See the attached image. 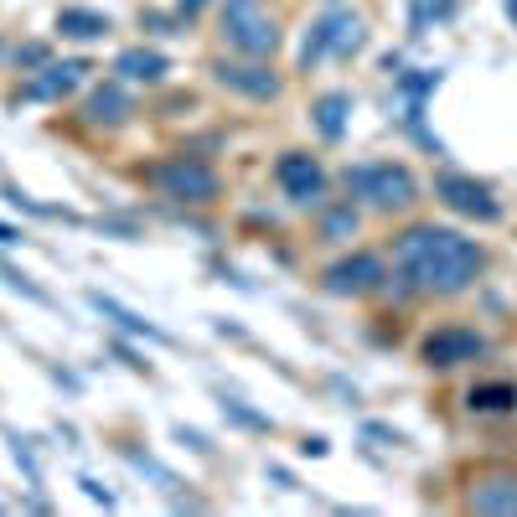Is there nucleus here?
I'll use <instances>...</instances> for the list:
<instances>
[{"label":"nucleus","mask_w":517,"mask_h":517,"mask_svg":"<svg viewBox=\"0 0 517 517\" xmlns=\"http://www.w3.org/2000/svg\"><path fill=\"white\" fill-rule=\"evenodd\" d=\"M393 264H399V275L409 280L414 295H461L481 280L486 249L455 228L414 223L393 238Z\"/></svg>","instance_id":"obj_1"},{"label":"nucleus","mask_w":517,"mask_h":517,"mask_svg":"<svg viewBox=\"0 0 517 517\" xmlns=\"http://www.w3.org/2000/svg\"><path fill=\"white\" fill-rule=\"evenodd\" d=\"M342 187L357 207H373V212H409L419 202V181L409 166H393V161H368V166H347Z\"/></svg>","instance_id":"obj_2"},{"label":"nucleus","mask_w":517,"mask_h":517,"mask_svg":"<svg viewBox=\"0 0 517 517\" xmlns=\"http://www.w3.org/2000/svg\"><path fill=\"white\" fill-rule=\"evenodd\" d=\"M145 181L156 187L166 202H176V207H212L223 197V176L212 171L207 161H197V156H166V161H156L145 171Z\"/></svg>","instance_id":"obj_3"},{"label":"nucleus","mask_w":517,"mask_h":517,"mask_svg":"<svg viewBox=\"0 0 517 517\" xmlns=\"http://www.w3.org/2000/svg\"><path fill=\"white\" fill-rule=\"evenodd\" d=\"M218 37H223L238 57H275V52H280V21L269 16L264 0H223Z\"/></svg>","instance_id":"obj_4"},{"label":"nucleus","mask_w":517,"mask_h":517,"mask_svg":"<svg viewBox=\"0 0 517 517\" xmlns=\"http://www.w3.org/2000/svg\"><path fill=\"white\" fill-rule=\"evenodd\" d=\"M362 47H368V21L352 11H326L300 42V68L311 73L321 57H357Z\"/></svg>","instance_id":"obj_5"},{"label":"nucleus","mask_w":517,"mask_h":517,"mask_svg":"<svg viewBox=\"0 0 517 517\" xmlns=\"http://www.w3.org/2000/svg\"><path fill=\"white\" fill-rule=\"evenodd\" d=\"M212 78H218L228 94L249 99V104H275L285 94V78L269 68V57H218V63H212Z\"/></svg>","instance_id":"obj_6"},{"label":"nucleus","mask_w":517,"mask_h":517,"mask_svg":"<svg viewBox=\"0 0 517 517\" xmlns=\"http://www.w3.org/2000/svg\"><path fill=\"white\" fill-rule=\"evenodd\" d=\"M486 357V337L471 326H440L419 342V362L430 373H450V368H466V362Z\"/></svg>","instance_id":"obj_7"},{"label":"nucleus","mask_w":517,"mask_h":517,"mask_svg":"<svg viewBox=\"0 0 517 517\" xmlns=\"http://www.w3.org/2000/svg\"><path fill=\"white\" fill-rule=\"evenodd\" d=\"M435 197H440L450 212H461V218H471V223H497V218H502V202H497V192L486 187V181H476V176H461V171H445V176H435Z\"/></svg>","instance_id":"obj_8"},{"label":"nucleus","mask_w":517,"mask_h":517,"mask_svg":"<svg viewBox=\"0 0 517 517\" xmlns=\"http://www.w3.org/2000/svg\"><path fill=\"white\" fill-rule=\"evenodd\" d=\"M383 280H388V269L378 254H347V259L321 269V290L337 295V300H362V295L383 290Z\"/></svg>","instance_id":"obj_9"},{"label":"nucleus","mask_w":517,"mask_h":517,"mask_svg":"<svg viewBox=\"0 0 517 517\" xmlns=\"http://www.w3.org/2000/svg\"><path fill=\"white\" fill-rule=\"evenodd\" d=\"M275 181L295 207H321V197H326V166L316 156H306V150H285L275 161Z\"/></svg>","instance_id":"obj_10"},{"label":"nucleus","mask_w":517,"mask_h":517,"mask_svg":"<svg viewBox=\"0 0 517 517\" xmlns=\"http://www.w3.org/2000/svg\"><path fill=\"white\" fill-rule=\"evenodd\" d=\"M94 73L83 63V57H68V63H47V68H37L32 78L21 83V99H37V104H57V99H68L73 88Z\"/></svg>","instance_id":"obj_11"},{"label":"nucleus","mask_w":517,"mask_h":517,"mask_svg":"<svg viewBox=\"0 0 517 517\" xmlns=\"http://www.w3.org/2000/svg\"><path fill=\"white\" fill-rule=\"evenodd\" d=\"M88 306H94L114 331H125V337H140V342H156V347H171V331H161L150 316H140V311H130L125 300H114V295H104V290H88Z\"/></svg>","instance_id":"obj_12"},{"label":"nucleus","mask_w":517,"mask_h":517,"mask_svg":"<svg viewBox=\"0 0 517 517\" xmlns=\"http://www.w3.org/2000/svg\"><path fill=\"white\" fill-rule=\"evenodd\" d=\"M471 512H492V517H517V471H486L471 481L466 492Z\"/></svg>","instance_id":"obj_13"},{"label":"nucleus","mask_w":517,"mask_h":517,"mask_svg":"<svg viewBox=\"0 0 517 517\" xmlns=\"http://www.w3.org/2000/svg\"><path fill=\"white\" fill-rule=\"evenodd\" d=\"M130 114H135V99L125 94V83H104L94 88V94L83 99V125L88 130H119V125H130Z\"/></svg>","instance_id":"obj_14"},{"label":"nucleus","mask_w":517,"mask_h":517,"mask_svg":"<svg viewBox=\"0 0 517 517\" xmlns=\"http://www.w3.org/2000/svg\"><path fill=\"white\" fill-rule=\"evenodd\" d=\"M311 125L326 145H342L347 125H352V94H342V88H326V94L311 104Z\"/></svg>","instance_id":"obj_15"},{"label":"nucleus","mask_w":517,"mask_h":517,"mask_svg":"<svg viewBox=\"0 0 517 517\" xmlns=\"http://www.w3.org/2000/svg\"><path fill=\"white\" fill-rule=\"evenodd\" d=\"M166 73H171V63H166L156 47H130V52L114 57V78H119V83H145V88H156V83H166Z\"/></svg>","instance_id":"obj_16"},{"label":"nucleus","mask_w":517,"mask_h":517,"mask_svg":"<svg viewBox=\"0 0 517 517\" xmlns=\"http://www.w3.org/2000/svg\"><path fill=\"white\" fill-rule=\"evenodd\" d=\"M57 32H63L68 42H99L114 32V21L104 11H88V6H63L57 11Z\"/></svg>","instance_id":"obj_17"},{"label":"nucleus","mask_w":517,"mask_h":517,"mask_svg":"<svg viewBox=\"0 0 517 517\" xmlns=\"http://www.w3.org/2000/svg\"><path fill=\"white\" fill-rule=\"evenodd\" d=\"M471 414H512L517 409V383H476L466 393Z\"/></svg>","instance_id":"obj_18"},{"label":"nucleus","mask_w":517,"mask_h":517,"mask_svg":"<svg viewBox=\"0 0 517 517\" xmlns=\"http://www.w3.org/2000/svg\"><path fill=\"white\" fill-rule=\"evenodd\" d=\"M357 228H362V212L352 197L321 212V243H347V238H357Z\"/></svg>","instance_id":"obj_19"},{"label":"nucleus","mask_w":517,"mask_h":517,"mask_svg":"<svg viewBox=\"0 0 517 517\" xmlns=\"http://www.w3.org/2000/svg\"><path fill=\"white\" fill-rule=\"evenodd\" d=\"M218 409L238 424V430H249V435H275V419L259 414V409H249V404L238 399V393H223V388H218Z\"/></svg>","instance_id":"obj_20"},{"label":"nucleus","mask_w":517,"mask_h":517,"mask_svg":"<svg viewBox=\"0 0 517 517\" xmlns=\"http://www.w3.org/2000/svg\"><path fill=\"white\" fill-rule=\"evenodd\" d=\"M0 285H6V290H16V295H26L32 306H47V311L57 306V300H52V295H47V290H42L32 275H26V269H16V264H6V259H0Z\"/></svg>","instance_id":"obj_21"},{"label":"nucleus","mask_w":517,"mask_h":517,"mask_svg":"<svg viewBox=\"0 0 517 517\" xmlns=\"http://www.w3.org/2000/svg\"><path fill=\"white\" fill-rule=\"evenodd\" d=\"M0 197H6L11 207H21V212H32V218H63V223H78L68 207H47V202H37L32 192H21V187H11V181H0Z\"/></svg>","instance_id":"obj_22"},{"label":"nucleus","mask_w":517,"mask_h":517,"mask_svg":"<svg viewBox=\"0 0 517 517\" xmlns=\"http://www.w3.org/2000/svg\"><path fill=\"white\" fill-rule=\"evenodd\" d=\"M455 16V0H414L409 6V37H424L430 21H450Z\"/></svg>","instance_id":"obj_23"},{"label":"nucleus","mask_w":517,"mask_h":517,"mask_svg":"<svg viewBox=\"0 0 517 517\" xmlns=\"http://www.w3.org/2000/svg\"><path fill=\"white\" fill-rule=\"evenodd\" d=\"M181 445H187V450H197V455H218V445H212L202 430H192V424H176V430H171Z\"/></svg>","instance_id":"obj_24"},{"label":"nucleus","mask_w":517,"mask_h":517,"mask_svg":"<svg viewBox=\"0 0 517 517\" xmlns=\"http://www.w3.org/2000/svg\"><path fill=\"white\" fill-rule=\"evenodd\" d=\"M109 352H114L119 362H125L130 373H145V378H150V362H145V357H140V352H135L130 342H109Z\"/></svg>","instance_id":"obj_25"},{"label":"nucleus","mask_w":517,"mask_h":517,"mask_svg":"<svg viewBox=\"0 0 517 517\" xmlns=\"http://www.w3.org/2000/svg\"><path fill=\"white\" fill-rule=\"evenodd\" d=\"M47 63H52V57H47V47H42V42H32V47H21V52H16V68H21V73H26V68H47Z\"/></svg>","instance_id":"obj_26"},{"label":"nucleus","mask_w":517,"mask_h":517,"mask_svg":"<svg viewBox=\"0 0 517 517\" xmlns=\"http://www.w3.org/2000/svg\"><path fill=\"white\" fill-rule=\"evenodd\" d=\"M78 486H83V497H88V502H99V507H114V492H109L104 481H94V476H78Z\"/></svg>","instance_id":"obj_27"},{"label":"nucleus","mask_w":517,"mask_h":517,"mask_svg":"<svg viewBox=\"0 0 517 517\" xmlns=\"http://www.w3.org/2000/svg\"><path fill=\"white\" fill-rule=\"evenodd\" d=\"M362 440H383V445H404V435H399V430H388V424H373V419H368V424H362Z\"/></svg>","instance_id":"obj_28"},{"label":"nucleus","mask_w":517,"mask_h":517,"mask_svg":"<svg viewBox=\"0 0 517 517\" xmlns=\"http://www.w3.org/2000/svg\"><path fill=\"white\" fill-rule=\"evenodd\" d=\"M264 476H269V481H275V486H280V492H300V481H295V476H290L285 466H264Z\"/></svg>","instance_id":"obj_29"},{"label":"nucleus","mask_w":517,"mask_h":517,"mask_svg":"<svg viewBox=\"0 0 517 517\" xmlns=\"http://www.w3.org/2000/svg\"><path fill=\"white\" fill-rule=\"evenodd\" d=\"M21 243H26V233H21V228L0 223V249H21Z\"/></svg>","instance_id":"obj_30"},{"label":"nucleus","mask_w":517,"mask_h":517,"mask_svg":"<svg viewBox=\"0 0 517 517\" xmlns=\"http://www.w3.org/2000/svg\"><path fill=\"white\" fill-rule=\"evenodd\" d=\"M300 450H306V455H326L331 440H326V435H306V445H300Z\"/></svg>","instance_id":"obj_31"},{"label":"nucleus","mask_w":517,"mask_h":517,"mask_svg":"<svg viewBox=\"0 0 517 517\" xmlns=\"http://www.w3.org/2000/svg\"><path fill=\"white\" fill-rule=\"evenodd\" d=\"M202 6H207V0H176V16H181V21H192Z\"/></svg>","instance_id":"obj_32"},{"label":"nucleus","mask_w":517,"mask_h":517,"mask_svg":"<svg viewBox=\"0 0 517 517\" xmlns=\"http://www.w3.org/2000/svg\"><path fill=\"white\" fill-rule=\"evenodd\" d=\"M502 11H507V21L517 26V0H502Z\"/></svg>","instance_id":"obj_33"}]
</instances>
